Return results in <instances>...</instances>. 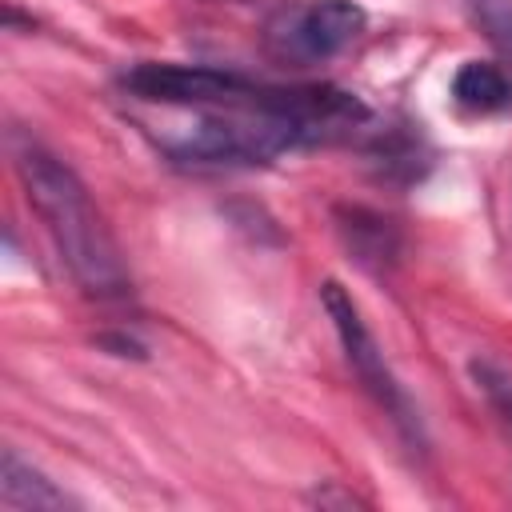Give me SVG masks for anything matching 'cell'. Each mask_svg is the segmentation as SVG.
<instances>
[{"label": "cell", "mask_w": 512, "mask_h": 512, "mask_svg": "<svg viewBox=\"0 0 512 512\" xmlns=\"http://www.w3.org/2000/svg\"><path fill=\"white\" fill-rule=\"evenodd\" d=\"M124 92L148 104L176 108H228V112H268L296 120L312 132V140L348 136L368 120V108L332 84H264L232 68L212 64H136L120 76Z\"/></svg>", "instance_id": "obj_1"}, {"label": "cell", "mask_w": 512, "mask_h": 512, "mask_svg": "<svg viewBox=\"0 0 512 512\" xmlns=\"http://www.w3.org/2000/svg\"><path fill=\"white\" fill-rule=\"evenodd\" d=\"M16 172L28 192V204L44 220L72 280L88 296L120 300L132 288V280H128L120 248H116L104 216L96 212L88 188L80 184V176L64 160H56L52 152H44L36 144L16 156Z\"/></svg>", "instance_id": "obj_2"}, {"label": "cell", "mask_w": 512, "mask_h": 512, "mask_svg": "<svg viewBox=\"0 0 512 512\" xmlns=\"http://www.w3.org/2000/svg\"><path fill=\"white\" fill-rule=\"evenodd\" d=\"M316 144L308 128L268 112H228V108H196L188 124H172L160 132V148L172 164L184 168H260L276 156Z\"/></svg>", "instance_id": "obj_3"}, {"label": "cell", "mask_w": 512, "mask_h": 512, "mask_svg": "<svg viewBox=\"0 0 512 512\" xmlns=\"http://www.w3.org/2000/svg\"><path fill=\"white\" fill-rule=\"evenodd\" d=\"M364 24H368V12L356 0H296L268 16L264 48L276 64L308 68L356 44Z\"/></svg>", "instance_id": "obj_4"}, {"label": "cell", "mask_w": 512, "mask_h": 512, "mask_svg": "<svg viewBox=\"0 0 512 512\" xmlns=\"http://www.w3.org/2000/svg\"><path fill=\"white\" fill-rule=\"evenodd\" d=\"M320 304H324V312H328V320H332V328H336V336H340L344 360L352 364L356 380H360V384L372 392V400L392 416V424H396L412 444H420V440H424V436H420V416H416L408 392L400 388V380L392 376V368H388V360H384V352H380L372 328L364 324V312H360V304L352 300V292H348L340 280H324V284H320Z\"/></svg>", "instance_id": "obj_5"}, {"label": "cell", "mask_w": 512, "mask_h": 512, "mask_svg": "<svg viewBox=\"0 0 512 512\" xmlns=\"http://www.w3.org/2000/svg\"><path fill=\"white\" fill-rule=\"evenodd\" d=\"M0 500L20 512H56L72 504V496L56 488L40 468H32L16 448H8L0 460Z\"/></svg>", "instance_id": "obj_6"}, {"label": "cell", "mask_w": 512, "mask_h": 512, "mask_svg": "<svg viewBox=\"0 0 512 512\" xmlns=\"http://www.w3.org/2000/svg\"><path fill=\"white\" fill-rule=\"evenodd\" d=\"M452 104L472 116H492L512 108V76L492 60H464L452 76Z\"/></svg>", "instance_id": "obj_7"}, {"label": "cell", "mask_w": 512, "mask_h": 512, "mask_svg": "<svg viewBox=\"0 0 512 512\" xmlns=\"http://www.w3.org/2000/svg\"><path fill=\"white\" fill-rule=\"evenodd\" d=\"M340 232L352 248V256L368 268H384L400 252V236L388 216L368 212V208H340Z\"/></svg>", "instance_id": "obj_8"}, {"label": "cell", "mask_w": 512, "mask_h": 512, "mask_svg": "<svg viewBox=\"0 0 512 512\" xmlns=\"http://www.w3.org/2000/svg\"><path fill=\"white\" fill-rule=\"evenodd\" d=\"M492 48L512 64V0H464Z\"/></svg>", "instance_id": "obj_9"}, {"label": "cell", "mask_w": 512, "mask_h": 512, "mask_svg": "<svg viewBox=\"0 0 512 512\" xmlns=\"http://www.w3.org/2000/svg\"><path fill=\"white\" fill-rule=\"evenodd\" d=\"M472 380H476V388L484 392V400L492 404V412L500 416V424L512 436V380L500 368H492L488 360H472Z\"/></svg>", "instance_id": "obj_10"}, {"label": "cell", "mask_w": 512, "mask_h": 512, "mask_svg": "<svg viewBox=\"0 0 512 512\" xmlns=\"http://www.w3.org/2000/svg\"><path fill=\"white\" fill-rule=\"evenodd\" d=\"M212 4H240V0H212Z\"/></svg>", "instance_id": "obj_11"}]
</instances>
